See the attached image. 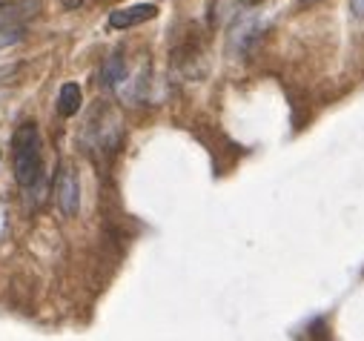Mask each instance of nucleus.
Wrapping results in <instances>:
<instances>
[{"label": "nucleus", "instance_id": "obj_1", "mask_svg": "<svg viewBox=\"0 0 364 341\" xmlns=\"http://www.w3.org/2000/svg\"><path fill=\"white\" fill-rule=\"evenodd\" d=\"M43 144H41V132L38 126L21 124L12 135V166H15V181L21 187H35L43 178V155H41Z\"/></svg>", "mask_w": 364, "mask_h": 341}, {"label": "nucleus", "instance_id": "obj_2", "mask_svg": "<svg viewBox=\"0 0 364 341\" xmlns=\"http://www.w3.org/2000/svg\"><path fill=\"white\" fill-rule=\"evenodd\" d=\"M121 138H124V124L118 118V112L112 107H98L92 112V118L86 121V129H83V141L89 144L92 152H104V155H115L118 146H121Z\"/></svg>", "mask_w": 364, "mask_h": 341}, {"label": "nucleus", "instance_id": "obj_3", "mask_svg": "<svg viewBox=\"0 0 364 341\" xmlns=\"http://www.w3.org/2000/svg\"><path fill=\"white\" fill-rule=\"evenodd\" d=\"M52 195H55L58 212L63 218H75L77 215V210H80V181H77V173H75L72 163H60L58 166Z\"/></svg>", "mask_w": 364, "mask_h": 341}, {"label": "nucleus", "instance_id": "obj_4", "mask_svg": "<svg viewBox=\"0 0 364 341\" xmlns=\"http://www.w3.org/2000/svg\"><path fill=\"white\" fill-rule=\"evenodd\" d=\"M152 18H158V6L155 4L121 6V9L109 12V29H132V26H141V23H146Z\"/></svg>", "mask_w": 364, "mask_h": 341}, {"label": "nucleus", "instance_id": "obj_5", "mask_svg": "<svg viewBox=\"0 0 364 341\" xmlns=\"http://www.w3.org/2000/svg\"><path fill=\"white\" fill-rule=\"evenodd\" d=\"M38 12H41L38 0H4V4H0V29L15 26V23H26Z\"/></svg>", "mask_w": 364, "mask_h": 341}, {"label": "nucleus", "instance_id": "obj_6", "mask_svg": "<svg viewBox=\"0 0 364 341\" xmlns=\"http://www.w3.org/2000/svg\"><path fill=\"white\" fill-rule=\"evenodd\" d=\"M127 75H129V66H127V58H124L121 49L112 52V55H107L104 63H101V72H98L101 87H107V90H118V83H121Z\"/></svg>", "mask_w": 364, "mask_h": 341}, {"label": "nucleus", "instance_id": "obj_7", "mask_svg": "<svg viewBox=\"0 0 364 341\" xmlns=\"http://www.w3.org/2000/svg\"><path fill=\"white\" fill-rule=\"evenodd\" d=\"M250 4H252V0H215V4L210 6V23L221 26V23L238 18L241 12H247Z\"/></svg>", "mask_w": 364, "mask_h": 341}, {"label": "nucleus", "instance_id": "obj_8", "mask_svg": "<svg viewBox=\"0 0 364 341\" xmlns=\"http://www.w3.org/2000/svg\"><path fill=\"white\" fill-rule=\"evenodd\" d=\"M261 32H264V26H261L255 18H244L241 26L232 32V46H235L238 52H247V49H252V46L258 43Z\"/></svg>", "mask_w": 364, "mask_h": 341}, {"label": "nucleus", "instance_id": "obj_9", "mask_svg": "<svg viewBox=\"0 0 364 341\" xmlns=\"http://www.w3.org/2000/svg\"><path fill=\"white\" fill-rule=\"evenodd\" d=\"M80 104H83V92H80L77 83H63L60 92H58V112L63 118H72L80 109Z\"/></svg>", "mask_w": 364, "mask_h": 341}, {"label": "nucleus", "instance_id": "obj_10", "mask_svg": "<svg viewBox=\"0 0 364 341\" xmlns=\"http://www.w3.org/2000/svg\"><path fill=\"white\" fill-rule=\"evenodd\" d=\"M23 35H26V26H23V23L4 26V29H0V49H4V46H12V43H21Z\"/></svg>", "mask_w": 364, "mask_h": 341}, {"label": "nucleus", "instance_id": "obj_11", "mask_svg": "<svg viewBox=\"0 0 364 341\" xmlns=\"http://www.w3.org/2000/svg\"><path fill=\"white\" fill-rule=\"evenodd\" d=\"M350 12L353 18H364V0H350Z\"/></svg>", "mask_w": 364, "mask_h": 341}, {"label": "nucleus", "instance_id": "obj_12", "mask_svg": "<svg viewBox=\"0 0 364 341\" xmlns=\"http://www.w3.org/2000/svg\"><path fill=\"white\" fill-rule=\"evenodd\" d=\"M86 4V0H60V6L63 9H69V12H75V9H80Z\"/></svg>", "mask_w": 364, "mask_h": 341}, {"label": "nucleus", "instance_id": "obj_13", "mask_svg": "<svg viewBox=\"0 0 364 341\" xmlns=\"http://www.w3.org/2000/svg\"><path fill=\"white\" fill-rule=\"evenodd\" d=\"M301 4H304V6H310V4H318V0H301Z\"/></svg>", "mask_w": 364, "mask_h": 341}, {"label": "nucleus", "instance_id": "obj_14", "mask_svg": "<svg viewBox=\"0 0 364 341\" xmlns=\"http://www.w3.org/2000/svg\"><path fill=\"white\" fill-rule=\"evenodd\" d=\"M0 227H4V215H0Z\"/></svg>", "mask_w": 364, "mask_h": 341}]
</instances>
